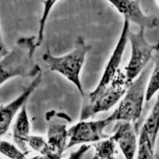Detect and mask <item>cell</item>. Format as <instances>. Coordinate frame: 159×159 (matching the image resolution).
<instances>
[{
  "mask_svg": "<svg viewBox=\"0 0 159 159\" xmlns=\"http://www.w3.org/2000/svg\"><path fill=\"white\" fill-rule=\"evenodd\" d=\"M37 48V37L17 39L13 48L0 59V86L14 77L35 78L42 74L40 66L35 61Z\"/></svg>",
  "mask_w": 159,
  "mask_h": 159,
  "instance_id": "cell-1",
  "label": "cell"
},
{
  "mask_svg": "<svg viewBox=\"0 0 159 159\" xmlns=\"http://www.w3.org/2000/svg\"><path fill=\"white\" fill-rule=\"evenodd\" d=\"M91 49L85 39L78 37L75 41V48L63 56H54L48 50L43 56V61L52 72H57L64 76L68 82L75 86L82 98L85 97V91L82 85L81 73L86 62V55Z\"/></svg>",
  "mask_w": 159,
  "mask_h": 159,
  "instance_id": "cell-2",
  "label": "cell"
},
{
  "mask_svg": "<svg viewBox=\"0 0 159 159\" xmlns=\"http://www.w3.org/2000/svg\"><path fill=\"white\" fill-rule=\"evenodd\" d=\"M149 75L147 66L139 76L127 86L117 107L109 116L112 122L132 123L137 126V122L143 111L144 103L146 102V92Z\"/></svg>",
  "mask_w": 159,
  "mask_h": 159,
  "instance_id": "cell-3",
  "label": "cell"
},
{
  "mask_svg": "<svg viewBox=\"0 0 159 159\" xmlns=\"http://www.w3.org/2000/svg\"><path fill=\"white\" fill-rule=\"evenodd\" d=\"M127 86L128 85L125 80V73L119 69L113 81L98 97L88 101L83 100L79 120H87L100 113L112 109L119 103L127 89Z\"/></svg>",
  "mask_w": 159,
  "mask_h": 159,
  "instance_id": "cell-4",
  "label": "cell"
},
{
  "mask_svg": "<svg viewBox=\"0 0 159 159\" xmlns=\"http://www.w3.org/2000/svg\"><path fill=\"white\" fill-rule=\"evenodd\" d=\"M144 28H139L137 32H128V42L131 45V55L129 61L125 67L124 73L129 86L146 68L149 61L154 57L158 48L157 44H150L145 37Z\"/></svg>",
  "mask_w": 159,
  "mask_h": 159,
  "instance_id": "cell-5",
  "label": "cell"
},
{
  "mask_svg": "<svg viewBox=\"0 0 159 159\" xmlns=\"http://www.w3.org/2000/svg\"><path fill=\"white\" fill-rule=\"evenodd\" d=\"M129 30H130L129 21L124 19L122 30H121L119 38H118L116 45L111 54L108 61L104 68V71L99 79L98 84L95 87V89H93L92 91H90L89 93L85 95V97L83 98V100L88 101V100H92L96 97H98V95L110 84L113 81V79L115 78V76L116 75L117 72L119 71V66H120V64L122 61L123 55L125 53V49L126 48V44L128 42Z\"/></svg>",
  "mask_w": 159,
  "mask_h": 159,
  "instance_id": "cell-6",
  "label": "cell"
},
{
  "mask_svg": "<svg viewBox=\"0 0 159 159\" xmlns=\"http://www.w3.org/2000/svg\"><path fill=\"white\" fill-rule=\"evenodd\" d=\"M108 117L99 120H79L68 128V142L66 149L75 146L95 144L110 135H106V128L112 124Z\"/></svg>",
  "mask_w": 159,
  "mask_h": 159,
  "instance_id": "cell-7",
  "label": "cell"
},
{
  "mask_svg": "<svg viewBox=\"0 0 159 159\" xmlns=\"http://www.w3.org/2000/svg\"><path fill=\"white\" fill-rule=\"evenodd\" d=\"M46 121L48 123V143L53 154L63 157L67 147L68 128L67 125L72 122L70 116L59 111L52 109L46 113Z\"/></svg>",
  "mask_w": 159,
  "mask_h": 159,
  "instance_id": "cell-8",
  "label": "cell"
},
{
  "mask_svg": "<svg viewBox=\"0 0 159 159\" xmlns=\"http://www.w3.org/2000/svg\"><path fill=\"white\" fill-rule=\"evenodd\" d=\"M42 81V74L33 78L32 82L25 86L22 93L7 105L0 106V138L6 135L16 119L23 106L27 103L28 98L35 92Z\"/></svg>",
  "mask_w": 159,
  "mask_h": 159,
  "instance_id": "cell-9",
  "label": "cell"
},
{
  "mask_svg": "<svg viewBox=\"0 0 159 159\" xmlns=\"http://www.w3.org/2000/svg\"><path fill=\"white\" fill-rule=\"evenodd\" d=\"M119 13L125 20L138 25L139 28L153 29L159 26V19L155 16H149L141 8L137 0H107Z\"/></svg>",
  "mask_w": 159,
  "mask_h": 159,
  "instance_id": "cell-10",
  "label": "cell"
},
{
  "mask_svg": "<svg viewBox=\"0 0 159 159\" xmlns=\"http://www.w3.org/2000/svg\"><path fill=\"white\" fill-rule=\"evenodd\" d=\"M113 137L125 159H135L138 147L137 126L132 123L119 122Z\"/></svg>",
  "mask_w": 159,
  "mask_h": 159,
  "instance_id": "cell-11",
  "label": "cell"
},
{
  "mask_svg": "<svg viewBox=\"0 0 159 159\" xmlns=\"http://www.w3.org/2000/svg\"><path fill=\"white\" fill-rule=\"evenodd\" d=\"M30 121L26 109V104L23 106L21 110L17 114L15 122L13 125L12 132L13 139L15 144L19 147L22 151L27 153V146H26V139L30 134Z\"/></svg>",
  "mask_w": 159,
  "mask_h": 159,
  "instance_id": "cell-12",
  "label": "cell"
},
{
  "mask_svg": "<svg viewBox=\"0 0 159 159\" xmlns=\"http://www.w3.org/2000/svg\"><path fill=\"white\" fill-rule=\"evenodd\" d=\"M141 130L146 132L152 143L156 145L159 134V92L157 93L155 105L143 124Z\"/></svg>",
  "mask_w": 159,
  "mask_h": 159,
  "instance_id": "cell-13",
  "label": "cell"
},
{
  "mask_svg": "<svg viewBox=\"0 0 159 159\" xmlns=\"http://www.w3.org/2000/svg\"><path fill=\"white\" fill-rule=\"evenodd\" d=\"M94 147L95 153L91 159H109L116 153V144L113 135L95 143Z\"/></svg>",
  "mask_w": 159,
  "mask_h": 159,
  "instance_id": "cell-14",
  "label": "cell"
},
{
  "mask_svg": "<svg viewBox=\"0 0 159 159\" xmlns=\"http://www.w3.org/2000/svg\"><path fill=\"white\" fill-rule=\"evenodd\" d=\"M153 58H154V64L147 82L146 102H149L154 98V96L159 92V42L158 48Z\"/></svg>",
  "mask_w": 159,
  "mask_h": 159,
  "instance_id": "cell-15",
  "label": "cell"
},
{
  "mask_svg": "<svg viewBox=\"0 0 159 159\" xmlns=\"http://www.w3.org/2000/svg\"><path fill=\"white\" fill-rule=\"evenodd\" d=\"M155 146L150 140L146 132L140 130L138 136V147L136 152V159H154Z\"/></svg>",
  "mask_w": 159,
  "mask_h": 159,
  "instance_id": "cell-16",
  "label": "cell"
},
{
  "mask_svg": "<svg viewBox=\"0 0 159 159\" xmlns=\"http://www.w3.org/2000/svg\"><path fill=\"white\" fill-rule=\"evenodd\" d=\"M59 0H43V12L41 15V17L39 19V25H38V31L37 36V48L41 46L43 43L44 37H45V29L47 21L48 19L49 15L52 12L54 7L57 4Z\"/></svg>",
  "mask_w": 159,
  "mask_h": 159,
  "instance_id": "cell-17",
  "label": "cell"
},
{
  "mask_svg": "<svg viewBox=\"0 0 159 159\" xmlns=\"http://www.w3.org/2000/svg\"><path fill=\"white\" fill-rule=\"evenodd\" d=\"M26 146L30 147L35 152H37L39 155H43V156H47V155L57 156V155H55V154H53L51 152L50 147L48 146V140L45 137L41 136V135H29L28 138L26 139ZM57 157H60V156H57Z\"/></svg>",
  "mask_w": 159,
  "mask_h": 159,
  "instance_id": "cell-18",
  "label": "cell"
},
{
  "mask_svg": "<svg viewBox=\"0 0 159 159\" xmlns=\"http://www.w3.org/2000/svg\"><path fill=\"white\" fill-rule=\"evenodd\" d=\"M0 154L8 159H31L27 157V153L22 151L16 144L0 138Z\"/></svg>",
  "mask_w": 159,
  "mask_h": 159,
  "instance_id": "cell-19",
  "label": "cell"
},
{
  "mask_svg": "<svg viewBox=\"0 0 159 159\" xmlns=\"http://www.w3.org/2000/svg\"><path fill=\"white\" fill-rule=\"evenodd\" d=\"M91 148L90 145H82L78 147L75 151L72 152L67 159H82L84 155Z\"/></svg>",
  "mask_w": 159,
  "mask_h": 159,
  "instance_id": "cell-20",
  "label": "cell"
},
{
  "mask_svg": "<svg viewBox=\"0 0 159 159\" xmlns=\"http://www.w3.org/2000/svg\"><path fill=\"white\" fill-rule=\"evenodd\" d=\"M7 53L6 48H5V46H4V42H3V39H2V36H1V33H0V55H5Z\"/></svg>",
  "mask_w": 159,
  "mask_h": 159,
  "instance_id": "cell-21",
  "label": "cell"
},
{
  "mask_svg": "<svg viewBox=\"0 0 159 159\" xmlns=\"http://www.w3.org/2000/svg\"><path fill=\"white\" fill-rule=\"evenodd\" d=\"M156 3H157V5L159 7V0H156Z\"/></svg>",
  "mask_w": 159,
  "mask_h": 159,
  "instance_id": "cell-22",
  "label": "cell"
},
{
  "mask_svg": "<svg viewBox=\"0 0 159 159\" xmlns=\"http://www.w3.org/2000/svg\"><path fill=\"white\" fill-rule=\"evenodd\" d=\"M109 159H117V158H116V156H115V157H111V158Z\"/></svg>",
  "mask_w": 159,
  "mask_h": 159,
  "instance_id": "cell-23",
  "label": "cell"
},
{
  "mask_svg": "<svg viewBox=\"0 0 159 159\" xmlns=\"http://www.w3.org/2000/svg\"><path fill=\"white\" fill-rule=\"evenodd\" d=\"M0 159H1V158H0Z\"/></svg>",
  "mask_w": 159,
  "mask_h": 159,
  "instance_id": "cell-24",
  "label": "cell"
}]
</instances>
